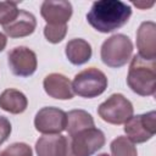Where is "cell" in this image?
Returning <instances> with one entry per match:
<instances>
[{
    "mask_svg": "<svg viewBox=\"0 0 156 156\" xmlns=\"http://www.w3.org/2000/svg\"><path fill=\"white\" fill-rule=\"evenodd\" d=\"M132 16V7L119 0H99L93 2L87 20L100 33H111L123 27Z\"/></svg>",
    "mask_w": 156,
    "mask_h": 156,
    "instance_id": "cell-1",
    "label": "cell"
},
{
    "mask_svg": "<svg viewBox=\"0 0 156 156\" xmlns=\"http://www.w3.org/2000/svg\"><path fill=\"white\" fill-rule=\"evenodd\" d=\"M127 84L140 96H152L156 90V60L134 55L127 76Z\"/></svg>",
    "mask_w": 156,
    "mask_h": 156,
    "instance_id": "cell-2",
    "label": "cell"
},
{
    "mask_svg": "<svg viewBox=\"0 0 156 156\" xmlns=\"http://www.w3.org/2000/svg\"><path fill=\"white\" fill-rule=\"evenodd\" d=\"M133 55V43L124 34H113L107 38L100 50L104 65L111 68H119L130 60Z\"/></svg>",
    "mask_w": 156,
    "mask_h": 156,
    "instance_id": "cell-3",
    "label": "cell"
},
{
    "mask_svg": "<svg viewBox=\"0 0 156 156\" xmlns=\"http://www.w3.org/2000/svg\"><path fill=\"white\" fill-rule=\"evenodd\" d=\"M105 134L101 129L91 127L67 136L66 156H91L105 145Z\"/></svg>",
    "mask_w": 156,
    "mask_h": 156,
    "instance_id": "cell-4",
    "label": "cell"
},
{
    "mask_svg": "<svg viewBox=\"0 0 156 156\" xmlns=\"http://www.w3.org/2000/svg\"><path fill=\"white\" fill-rule=\"evenodd\" d=\"M107 77L95 67L77 73L72 82V90L80 98L93 99L101 95L107 88Z\"/></svg>",
    "mask_w": 156,
    "mask_h": 156,
    "instance_id": "cell-5",
    "label": "cell"
},
{
    "mask_svg": "<svg viewBox=\"0 0 156 156\" xmlns=\"http://www.w3.org/2000/svg\"><path fill=\"white\" fill-rule=\"evenodd\" d=\"M133 112L132 102L119 93L112 94L98 107V113L101 119L115 126L124 124L133 116Z\"/></svg>",
    "mask_w": 156,
    "mask_h": 156,
    "instance_id": "cell-6",
    "label": "cell"
},
{
    "mask_svg": "<svg viewBox=\"0 0 156 156\" xmlns=\"http://www.w3.org/2000/svg\"><path fill=\"white\" fill-rule=\"evenodd\" d=\"M124 133L134 144L150 140L156 133V112L150 111L143 115L132 116L124 123Z\"/></svg>",
    "mask_w": 156,
    "mask_h": 156,
    "instance_id": "cell-7",
    "label": "cell"
},
{
    "mask_svg": "<svg viewBox=\"0 0 156 156\" xmlns=\"http://www.w3.org/2000/svg\"><path fill=\"white\" fill-rule=\"evenodd\" d=\"M67 113L58 107H43L34 117V127L43 134H60L66 129Z\"/></svg>",
    "mask_w": 156,
    "mask_h": 156,
    "instance_id": "cell-8",
    "label": "cell"
},
{
    "mask_svg": "<svg viewBox=\"0 0 156 156\" xmlns=\"http://www.w3.org/2000/svg\"><path fill=\"white\" fill-rule=\"evenodd\" d=\"M7 62L11 72L17 77L32 76L38 66L37 55L27 46H16L7 54Z\"/></svg>",
    "mask_w": 156,
    "mask_h": 156,
    "instance_id": "cell-9",
    "label": "cell"
},
{
    "mask_svg": "<svg viewBox=\"0 0 156 156\" xmlns=\"http://www.w3.org/2000/svg\"><path fill=\"white\" fill-rule=\"evenodd\" d=\"M72 12V4L65 0H46L40 7V15L45 20L46 24H67Z\"/></svg>",
    "mask_w": 156,
    "mask_h": 156,
    "instance_id": "cell-10",
    "label": "cell"
},
{
    "mask_svg": "<svg viewBox=\"0 0 156 156\" xmlns=\"http://www.w3.org/2000/svg\"><path fill=\"white\" fill-rule=\"evenodd\" d=\"M136 48L139 56L145 60H156V24L143 22L136 30Z\"/></svg>",
    "mask_w": 156,
    "mask_h": 156,
    "instance_id": "cell-11",
    "label": "cell"
},
{
    "mask_svg": "<svg viewBox=\"0 0 156 156\" xmlns=\"http://www.w3.org/2000/svg\"><path fill=\"white\" fill-rule=\"evenodd\" d=\"M43 87L45 93L54 99L69 100L73 98L74 93L72 90L71 80L61 73H50L44 78Z\"/></svg>",
    "mask_w": 156,
    "mask_h": 156,
    "instance_id": "cell-12",
    "label": "cell"
},
{
    "mask_svg": "<svg viewBox=\"0 0 156 156\" xmlns=\"http://www.w3.org/2000/svg\"><path fill=\"white\" fill-rule=\"evenodd\" d=\"M67 136L61 134H45L35 143L38 156H66Z\"/></svg>",
    "mask_w": 156,
    "mask_h": 156,
    "instance_id": "cell-13",
    "label": "cell"
},
{
    "mask_svg": "<svg viewBox=\"0 0 156 156\" xmlns=\"http://www.w3.org/2000/svg\"><path fill=\"white\" fill-rule=\"evenodd\" d=\"M35 28H37L35 16L24 10H20L17 17L11 23L4 26V30L10 38L28 37L33 34Z\"/></svg>",
    "mask_w": 156,
    "mask_h": 156,
    "instance_id": "cell-14",
    "label": "cell"
},
{
    "mask_svg": "<svg viewBox=\"0 0 156 156\" xmlns=\"http://www.w3.org/2000/svg\"><path fill=\"white\" fill-rule=\"evenodd\" d=\"M65 54L72 65L80 66V65L87 63L91 58L93 50H91L90 44L87 40L82 38H74V39H71L66 44Z\"/></svg>",
    "mask_w": 156,
    "mask_h": 156,
    "instance_id": "cell-15",
    "label": "cell"
},
{
    "mask_svg": "<svg viewBox=\"0 0 156 156\" xmlns=\"http://www.w3.org/2000/svg\"><path fill=\"white\" fill-rule=\"evenodd\" d=\"M28 100L26 95L17 89H6L0 94V107L12 115H18L26 111Z\"/></svg>",
    "mask_w": 156,
    "mask_h": 156,
    "instance_id": "cell-16",
    "label": "cell"
},
{
    "mask_svg": "<svg viewBox=\"0 0 156 156\" xmlns=\"http://www.w3.org/2000/svg\"><path fill=\"white\" fill-rule=\"evenodd\" d=\"M91 127H95V124L94 118L89 112L84 110H71L67 113V123L65 130H67L68 136Z\"/></svg>",
    "mask_w": 156,
    "mask_h": 156,
    "instance_id": "cell-17",
    "label": "cell"
},
{
    "mask_svg": "<svg viewBox=\"0 0 156 156\" xmlns=\"http://www.w3.org/2000/svg\"><path fill=\"white\" fill-rule=\"evenodd\" d=\"M112 156H138L136 147L127 136H117L110 144Z\"/></svg>",
    "mask_w": 156,
    "mask_h": 156,
    "instance_id": "cell-18",
    "label": "cell"
},
{
    "mask_svg": "<svg viewBox=\"0 0 156 156\" xmlns=\"http://www.w3.org/2000/svg\"><path fill=\"white\" fill-rule=\"evenodd\" d=\"M67 34V24H46L44 27V35L51 44H57L65 39Z\"/></svg>",
    "mask_w": 156,
    "mask_h": 156,
    "instance_id": "cell-19",
    "label": "cell"
},
{
    "mask_svg": "<svg viewBox=\"0 0 156 156\" xmlns=\"http://www.w3.org/2000/svg\"><path fill=\"white\" fill-rule=\"evenodd\" d=\"M17 2L13 1H1L0 2V24L4 27L11 23L18 15L20 10L17 9Z\"/></svg>",
    "mask_w": 156,
    "mask_h": 156,
    "instance_id": "cell-20",
    "label": "cell"
},
{
    "mask_svg": "<svg viewBox=\"0 0 156 156\" xmlns=\"http://www.w3.org/2000/svg\"><path fill=\"white\" fill-rule=\"evenodd\" d=\"M0 156H33V151L26 143H13L0 151Z\"/></svg>",
    "mask_w": 156,
    "mask_h": 156,
    "instance_id": "cell-21",
    "label": "cell"
},
{
    "mask_svg": "<svg viewBox=\"0 0 156 156\" xmlns=\"http://www.w3.org/2000/svg\"><path fill=\"white\" fill-rule=\"evenodd\" d=\"M11 130H12V127L10 121L6 117L0 116V145L9 139Z\"/></svg>",
    "mask_w": 156,
    "mask_h": 156,
    "instance_id": "cell-22",
    "label": "cell"
},
{
    "mask_svg": "<svg viewBox=\"0 0 156 156\" xmlns=\"http://www.w3.org/2000/svg\"><path fill=\"white\" fill-rule=\"evenodd\" d=\"M6 44H7V38H6V35L0 32V52L4 51V49L6 48Z\"/></svg>",
    "mask_w": 156,
    "mask_h": 156,
    "instance_id": "cell-23",
    "label": "cell"
},
{
    "mask_svg": "<svg viewBox=\"0 0 156 156\" xmlns=\"http://www.w3.org/2000/svg\"><path fill=\"white\" fill-rule=\"evenodd\" d=\"M134 5H135L136 7H139V9H141V10H145V9H147V7L154 6V2H150V4H145V2H134Z\"/></svg>",
    "mask_w": 156,
    "mask_h": 156,
    "instance_id": "cell-24",
    "label": "cell"
},
{
    "mask_svg": "<svg viewBox=\"0 0 156 156\" xmlns=\"http://www.w3.org/2000/svg\"><path fill=\"white\" fill-rule=\"evenodd\" d=\"M98 156H110V155H107L106 152H104V154H100V155H98Z\"/></svg>",
    "mask_w": 156,
    "mask_h": 156,
    "instance_id": "cell-25",
    "label": "cell"
}]
</instances>
